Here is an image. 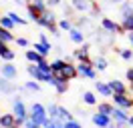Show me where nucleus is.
I'll use <instances>...</instances> for the list:
<instances>
[{"label": "nucleus", "instance_id": "2f4dec72", "mask_svg": "<svg viewBox=\"0 0 133 128\" xmlns=\"http://www.w3.org/2000/svg\"><path fill=\"white\" fill-rule=\"evenodd\" d=\"M8 16L12 18V20H14V24H18V26H24V24L28 22V20H24L22 16H18V12H14V10H10V12H8Z\"/></svg>", "mask_w": 133, "mask_h": 128}, {"label": "nucleus", "instance_id": "c85d7f7f", "mask_svg": "<svg viewBox=\"0 0 133 128\" xmlns=\"http://www.w3.org/2000/svg\"><path fill=\"white\" fill-rule=\"evenodd\" d=\"M32 48L38 52V54H42L44 58H46V56H49V52H50V48H49V46H44L41 40H38V42H34V46H32Z\"/></svg>", "mask_w": 133, "mask_h": 128}, {"label": "nucleus", "instance_id": "0eeeda50", "mask_svg": "<svg viewBox=\"0 0 133 128\" xmlns=\"http://www.w3.org/2000/svg\"><path fill=\"white\" fill-rule=\"evenodd\" d=\"M101 28H105V30L111 32V34H121V32H125L123 26L117 24L115 20H111L109 16H103V18H101Z\"/></svg>", "mask_w": 133, "mask_h": 128}, {"label": "nucleus", "instance_id": "de8ad7c7", "mask_svg": "<svg viewBox=\"0 0 133 128\" xmlns=\"http://www.w3.org/2000/svg\"><path fill=\"white\" fill-rule=\"evenodd\" d=\"M129 94H131V96H133V86H129Z\"/></svg>", "mask_w": 133, "mask_h": 128}, {"label": "nucleus", "instance_id": "e433bc0d", "mask_svg": "<svg viewBox=\"0 0 133 128\" xmlns=\"http://www.w3.org/2000/svg\"><path fill=\"white\" fill-rule=\"evenodd\" d=\"M46 30H49L50 34H52V36H57V38H58V36H61V32H63V30H61V28H58V24H52V26H49Z\"/></svg>", "mask_w": 133, "mask_h": 128}, {"label": "nucleus", "instance_id": "412c9836", "mask_svg": "<svg viewBox=\"0 0 133 128\" xmlns=\"http://www.w3.org/2000/svg\"><path fill=\"white\" fill-rule=\"evenodd\" d=\"M93 66H95V70H97V72H103V70H107L109 62H107V58L101 54V56H97V58H93Z\"/></svg>", "mask_w": 133, "mask_h": 128}, {"label": "nucleus", "instance_id": "c756f323", "mask_svg": "<svg viewBox=\"0 0 133 128\" xmlns=\"http://www.w3.org/2000/svg\"><path fill=\"white\" fill-rule=\"evenodd\" d=\"M24 90L28 92H41V82H36V80H28L24 84Z\"/></svg>", "mask_w": 133, "mask_h": 128}, {"label": "nucleus", "instance_id": "f257e3e1", "mask_svg": "<svg viewBox=\"0 0 133 128\" xmlns=\"http://www.w3.org/2000/svg\"><path fill=\"white\" fill-rule=\"evenodd\" d=\"M12 112H14V116H16L18 124L22 126L26 122V118H28V110H26V106H24V102H22L20 96H14V98H12Z\"/></svg>", "mask_w": 133, "mask_h": 128}, {"label": "nucleus", "instance_id": "39448f33", "mask_svg": "<svg viewBox=\"0 0 133 128\" xmlns=\"http://www.w3.org/2000/svg\"><path fill=\"white\" fill-rule=\"evenodd\" d=\"M93 124L99 128H113V118L109 116V114H103V112H95L91 116Z\"/></svg>", "mask_w": 133, "mask_h": 128}, {"label": "nucleus", "instance_id": "a211bd4d", "mask_svg": "<svg viewBox=\"0 0 133 128\" xmlns=\"http://www.w3.org/2000/svg\"><path fill=\"white\" fill-rule=\"evenodd\" d=\"M95 90H97L101 96H105V98H111V96H113V90H111V86H109V82L97 80V82H95Z\"/></svg>", "mask_w": 133, "mask_h": 128}, {"label": "nucleus", "instance_id": "4be33fe9", "mask_svg": "<svg viewBox=\"0 0 133 128\" xmlns=\"http://www.w3.org/2000/svg\"><path fill=\"white\" fill-rule=\"evenodd\" d=\"M55 120H58V122H69V120H73V114L66 110L65 106H58V110H57V118Z\"/></svg>", "mask_w": 133, "mask_h": 128}, {"label": "nucleus", "instance_id": "f8f14e48", "mask_svg": "<svg viewBox=\"0 0 133 128\" xmlns=\"http://www.w3.org/2000/svg\"><path fill=\"white\" fill-rule=\"evenodd\" d=\"M89 44H81V48H77L75 52H73V56H75V60L77 62H91L93 58L89 56Z\"/></svg>", "mask_w": 133, "mask_h": 128}, {"label": "nucleus", "instance_id": "a878e982", "mask_svg": "<svg viewBox=\"0 0 133 128\" xmlns=\"http://www.w3.org/2000/svg\"><path fill=\"white\" fill-rule=\"evenodd\" d=\"M65 64H66L65 58H55V60L50 62V68H52V72H61L65 68Z\"/></svg>", "mask_w": 133, "mask_h": 128}, {"label": "nucleus", "instance_id": "ea45409f", "mask_svg": "<svg viewBox=\"0 0 133 128\" xmlns=\"http://www.w3.org/2000/svg\"><path fill=\"white\" fill-rule=\"evenodd\" d=\"M41 42L44 44V46H49L50 50H52V44H50V40L46 38V34H44V32H41Z\"/></svg>", "mask_w": 133, "mask_h": 128}, {"label": "nucleus", "instance_id": "473e14b6", "mask_svg": "<svg viewBox=\"0 0 133 128\" xmlns=\"http://www.w3.org/2000/svg\"><path fill=\"white\" fill-rule=\"evenodd\" d=\"M119 56H121L123 60H127V62H129V60H133V50H131V48H121Z\"/></svg>", "mask_w": 133, "mask_h": 128}, {"label": "nucleus", "instance_id": "bb28decb", "mask_svg": "<svg viewBox=\"0 0 133 128\" xmlns=\"http://www.w3.org/2000/svg\"><path fill=\"white\" fill-rule=\"evenodd\" d=\"M113 110H115V104H111V102H101L99 104V110L97 112H103V114H113Z\"/></svg>", "mask_w": 133, "mask_h": 128}, {"label": "nucleus", "instance_id": "2eb2a0df", "mask_svg": "<svg viewBox=\"0 0 133 128\" xmlns=\"http://www.w3.org/2000/svg\"><path fill=\"white\" fill-rule=\"evenodd\" d=\"M69 38H71V42H73V44H77V46H81V44H85V38H87V36H85V32L81 30V28H73V30L69 32Z\"/></svg>", "mask_w": 133, "mask_h": 128}, {"label": "nucleus", "instance_id": "3c124183", "mask_svg": "<svg viewBox=\"0 0 133 128\" xmlns=\"http://www.w3.org/2000/svg\"><path fill=\"white\" fill-rule=\"evenodd\" d=\"M0 2H4V0H0Z\"/></svg>", "mask_w": 133, "mask_h": 128}, {"label": "nucleus", "instance_id": "a19ab883", "mask_svg": "<svg viewBox=\"0 0 133 128\" xmlns=\"http://www.w3.org/2000/svg\"><path fill=\"white\" fill-rule=\"evenodd\" d=\"M46 4H49V8H55V6H61L63 0H46Z\"/></svg>", "mask_w": 133, "mask_h": 128}, {"label": "nucleus", "instance_id": "5701e85b", "mask_svg": "<svg viewBox=\"0 0 133 128\" xmlns=\"http://www.w3.org/2000/svg\"><path fill=\"white\" fill-rule=\"evenodd\" d=\"M26 10H28V20L36 24V22H38V18H41V12L32 6V2H28V4H26Z\"/></svg>", "mask_w": 133, "mask_h": 128}, {"label": "nucleus", "instance_id": "423d86ee", "mask_svg": "<svg viewBox=\"0 0 133 128\" xmlns=\"http://www.w3.org/2000/svg\"><path fill=\"white\" fill-rule=\"evenodd\" d=\"M111 98H113L115 106H119V108H125V110H131L133 108V96L129 92L127 94H113Z\"/></svg>", "mask_w": 133, "mask_h": 128}, {"label": "nucleus", "instance_id": "7ed1b4c3", "mask_svg": "<svg viewBox=\"0 0 133 128\" xmlns=\"http://www.w3.org/2000/svg\"><path fill=\"white\" fill-rule=\"evenodd\" d=\"M49 84L57 90V94H66V90H69V80H66V76H63V72H55V76Z\"/></svg>", "mask_w": 133, "mask_h": 128}, {"label": "nucleus", "instance_id": "20e7f679", "mask_svg": "<svg viewBox=\"0 0 133 128\" xmlns=\"http://www.w3.org/2000/svg\"><path fill=\"white\" fill-rule=\"evenodd\" d=\"M77 70H79V76H83V78H89V80L97 78V70L93 66V60L91 62H77Z\"/></svg>", "mask_w": 133, "mask_h": 128}, {"label": "nucleus", "instance_id": "9b49d317", "mask_svg": "<svg viewBox=\"0 0 133 128\" xmlns=\"http://www.w3.org/2000/svg\"><path fill=\"white\" fill-rule=\"evenodd\" d=\"M36 24H38L41 28H49V26H52V24H57V16H55L52 10H46V12L41 14V18H38Z\"/></svg>", "mask_w": 133, "mask_h": 128}, {"label": "nucleus", "instance_id": "7c9ffc66", "mask_svg": "<svg viewBox=\"0 0 133 128\" xmlns=\"http://www.w3.org/2000/svg\"><path fill=\"white\" fill-rule=\"evenodd\" d=\"M83 102L89 104V106H95L97 104V96L93 94V92H83Z\"/></svg>", "mask_w": 133, "mask_h": 128}, {"label": "nucleus", "instance_id": "79ce46f5", "mask_svg": "<svg viewBox=\"0 0 133 128\" xmlns=\"http://www.w3.org/2000/svg\"><path fill=\"white\" fill-rule=\"evenodd\" d=\"M14 42H16L18 46H22V48H26V46H28V40H26V38H16Z\"/></svg>", "mask_w": 133, "mask_h": 128}, {"label": "nucleus", "instance_id": "1a4fd4ad", "mask_svg": "<svg viewBox=\"0 0 133 128\" xmlns=\"http://www.w3.org/2000/svg\"><path fill=\"white\" fill-rule=\"evenodd\" d=\"M111 118H113V122L119 124V126L129 124V114H127V110H125V108H119V106H115V110H113V114H111Z\"/></svg>", "mask_w": 133, "mask_h": 128}, {"label": "nucleus", "instance_id": "09e8293b", "mask_svg": "<svg viewBox=\"0 0 133 128\" xmlns=\"http://www.w3.org/2000/svg\"><path fill=\"white\" fill-rule=\"evenodd\" d=\"M2 30H4V28H2V24H0V32H2Z\"/></svg>", "mask_w": 133, "mask_h": 128}, {"label": "nucleus", "instance_id": "ddd939ff", "mask_svg": "<svg viewBox=\"0 0 133 128\" xmlns=\"http://www.w3.org/2000/svg\"><path fill=\"white\" fill-rule=\"evenodd\" d=\"M109 86H111V90H113V94H127L129 92V88H127V84H125L123 80H117V78H111L107 80Z\"/></svg>", "mask_w": 133, "mask_h": 128}, {"label": "nucleus", "instance_id": "37998d69", "mask_svg": "<svg viewBox=\"0 0 133 128\" xmlns=\"http://www.w3.org/2000/svg\"><path fill=\"white\" fill-rule=\"evenodd\" d=\"M6 50H8V44H6V42H2V40H0V56L4 54V52H6Z\"/></svg>", "mask_w": 133, "mask_h": 128}, {"label": "nucleus", "instance_id": "cd10ccee", "mask_svg": "<svg viewBox=\"0 0 133 128\" xmlns=\"http://www.w3.org/2000/svg\"><path fill=\"white\" fill-rule=\"evenodd\" d=\"M0 24H2V28H6V30H14V26H16V24H14V20H12L8 14L0 18Z\"/></svg>", "mask_w": 133, "mask_h": 128}, {"label": "nucleus", "instance_id": "c9c22d12", "mask_svg": "<svg viewBox=\"0 0 133 128\" xmlns=\"http://www.w3.org/2000/svg\"><path fill=\"white\" fill-rule=\"evenodd\" d=\"M36 66H38L42 72H46V74H55V72H52V68H50V64L46 62V60H42V62H41V64H36Z\"/></svg>", "mask_w": 133, "mask_h": 128}, {"label": "nucleus", "instance_id": "72a5a7b5", "mask_svg": "<svg viewBox=\"0 0 133 128\" xmlns=\"http://www.w3.org/2000/svg\"><path fill=\"white\" fill-rule=\"evenodd\" d=\"M0 58H2V60H4V62H12V60H14V58H16V54H14V50H6V52H4V54L0 56Z\"/></svg>", "mask_w": 133, "mask_h": 128}, {"label": "nucleus", "instance_id": "8fccbe9b", "mask_svg": "<svg viewBox=\"0 0 133 128\" xmlns=\"http://www.w3.org/2000/svg\"><path fill=\"white\" fill-rule=\"evenodd\" d=\"M0 18H2V12H0Z\"/></svg>", "mask_w": 133, "mask_h": 128}, {"label": "nucleus", "instance_id": "b1692460", "mask_svg": "<svg viewBox=\"0 0 133 128\" xmlns=\"http://www.w3.org/2000/svg\"><path fill=\"white\" fill-rule=\"evenodd\" d=\"M58 28L65 32H71L73 28H75V22L71 20V18H63V20H58Z\"/></svg>", "mask_w": 133, "mask_h": 128}, {"label": "nucleus", "instance_id": "a18cd8bd", "mask_svg": "<svg viewBox=\"0 0 133 128\" xmlns=\"http://www.w3.org/2000/svg\"><path fill=\"white\" fill-rule=\"evenodd\" d=\"M127 38H129V44H131V48H133V32H127Z\"/></svg>", "mask_w": 133, "mask_h": 128}, {"label": "nucleus", "instance_id": "f3484780", "mask_svg": "<svg viewBox=\"0 0 133 128\" xmlns=\"http://www.w3.org/2000/svg\"><path fill=\"white\" fill-rule=\"evenodd\" d=\"M0 92H2V94H14V92H16V86L12 84V80L0 76Z\"/></svg>", "mask_w": 133, "mask_h": 128}, {"label": "nucleus", "instance_id": "393cba45", "mask_svg": "<svg viewBox=\"0 0 133 128\" xmlns=\"http://www.w3.org/2000/svg\"><path fill=\"white\" fill-rule=\"evenodd\" d=\"M121 26H123V30H125V32H133V14L123 16V20H121Z\"/></svg>", "mask_w": 133, "mask_h": 128}, {"label": "nucleus", "instance_id": "4468645a", "mask_svg": "<svg viewBox=\"0 0 133 128\" xmlns=\"http://www.w3.org/2000/svg\"><path fill=\"white\" fill-rule=\"evenodd\" d=\"M0 76H4V78H8V80H14L18 76V70H16V66L12 62H6V64H2V68H0Z\"/></svg>", "mask_w": 133, "mask_h": 128}, {"label": "nucleus", "instance_id": "58836bf2", "mask_svg": "<svg viewBox=\"0 0 133 128\" xmlns=\"http://www.w3.org/2000/svg\"><path fill=\"white\" fill-rule=\"evenodd\" d=\"M65 128H83V126H81V124L73 118V120H69V122H65Z\"/></svg>", "mask_w": 133, "mask_h": 128}, {"label": "nucleus", "instance_id": "aec40b11", "mask_svg": "<svg viewBox=\"0 0 133 128\" xmlns=\"http://www.w3.org/2000/svg\"><path fill=\"white\" fill-rule=\"evenodd\" d=\"M24 58H26V60H28V62H30V64H41L42 60H46V58H44V56H42V54H38V52H36L34 48H30V50H26Z\"/></svg>", "mask_w": 133, "mask_h": 128}, {"label": "nucleus", "instance_id": "6ab92c4d", "mask_svg": "<svg viewBox=\"0 0 133 128\" xmlns=\"http://www.w3.org/2000/svg\"><path fill=\"white\" fill-rule=\"evenodd\" d=\"M63 76H66V80H75L77 76H79V70H77V64L73 62H66L65 64V68H63Z\"/></svg>", "mask_w": 133, "mask_h": 128}, {"label": "nucleus", "instance_id": "f03ea898", "mask_svg": "<svg viewBox=\"0 0 133 128\" xmlns=\"http://www.w3.org/2000/svg\"><path fill=\"white\" fill-rule=\"evenodd\" d=\"M28 116L34 120V122H38V124H44L46 118H49V112H46V106H42V104L34 102L30 106V110H28Z\"/></svg>", "mask_w": 133, "mask_h": 128}, {"label": "nucleus", "instance_id": "49530a36", "mask_svg": "<svg viewBox=\"0 0 133 128\" xmlns=\"http://www.w3.org/2000/svg\"><path fill=\"white\" fill-rule=\"evenodd\" d=\"M129 126L133 128V114H131V116H129Z\"/></svg>", "mask_w": 133, "mask_h": 128}, {"label": "nucleus", "instance_id": "4c0bfd02", "mask_svg": "<svg viewBox=\"0 0 133 128\" xmlns=\"http://www.w3.org/2000/svg\"><path fill=\"white\" fill-rule=\"evenodd\" d=\"M125 80L129 82V86H133V68H127V72H125Z\"/></svg>", "mask_w": 133, "mask_h": 128}, {"label": "nucleus", "instance_id": "dca6fc26", "mask_svg": "<svg viewBox=\"0 0 133 128\" xmlns=\"http://www.w3.org/2000/svg\"><path fill=\"white\" fill-rule=\"evenodd\" d=\"M113 36H115V34L107 32L105 28L97 30V40H99V44H101V46H111V42H113Z\"/></svg>", "mask_w": 133, "mask_h": 128}, {"label": "nucleus", "instance_id": "c03bdc74", "mask_svg": "<svg viewBox=\"0 0 133 128\" xmlns=\"http://www.w3.org/2000/svg\"><path fill=\"white\" fill-rule=\"evenodd\" d=\"M12 2H14V4H18V6H26V4H28L26 0H12Z\"/></svg>", "mask_w": 133, "mask_h": 128}, {"label": "nucleus", "instance_id": "9d476101", "mask_svg": "<svg viewBox=\"0 0 133 128\" xmlns=\"http://www.w3.org/2000/svg\"><path fill=\"white\" fill-rule=\"evenodd\" d=\"M93 2L95 0H71V6L75 8L77 12H81V14H89L93 8Z\"/></svg>", "mask_w": 133, "mask_h": 128}, {"label": "nucleus", "instance_id": "6e6552de", "mask_svg": "<svg viewBox=\"0 0 133 128\" xmlns=\"http://www.w3.org/2000/svg\"><path fill=\"white\" fill-rule=\"evenodd\" d=\"M0 128H22V126L18 124L14 112H4L0 116Z\"/></svg>", "mask_w": 133, "mask_h": 128}, {"label": "nucleus", "instance_id": "f704fd0d", "mask_svg": "<svg viewBox=\"0 0 133 128\" xmlns=\"http://www.w3.org/2000/svg\"><path fill=\"white\" fill-rule=\"evenodd\" d=\"M22 128H42V124H38V122H34V120L30 118V116H28V118H26V122L22 124Z\"/></svg>", "mask_w": 133, "mask_h": 128}]
</instances>
